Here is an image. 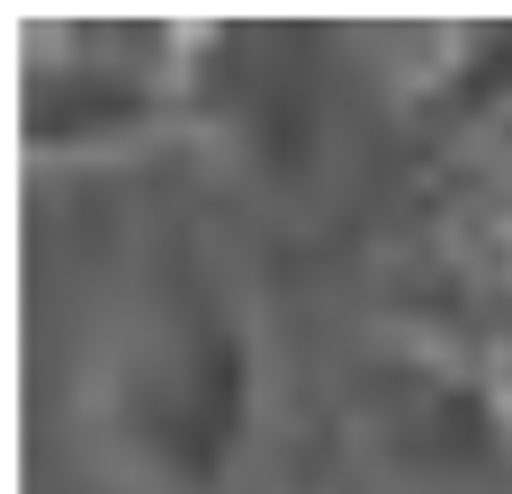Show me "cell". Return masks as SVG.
Wrapping results in <instances>:
<instances>
[{"instance_id": "1", "label": "cell", "mask_w": 512, "mask_h": 494, "mask_svg": "<svg viewBox=\"0 0 512 494\" xmlns=\"http://www.w3.org/2000/svg\"><path fill=\"white\" fill-rule=\"evenodd\" d=\"M270 423L252 270L207 216H153L81 378L90 459L135 494H234Z\"/></svg>"}, {"instance_id": "2", "label": "cell", "mask_w": 512, "mask_h": 494, "mask_svg": "<svg viewBox=\"0 0 512 494\" xmlns=\"http://www.w3.org/2000/svg\"><path fill=\"white\" fill-rule=\"evenodd\" d=\"M216 18L144 9H54L18 27V153L45 171L135 162L171 135H198Z\"/></svg>"}, {"instance_id": "3", "label": "cell", "mask_w": 512, "mask_h": 494, "mask_svg": "<svg viewBox=\"0 0 512 494\" xmlns=\"http://www.w3.org/2000/svg\"><path fill=\"white\" fill-rule=\"evenodd\" d=\"M369 324L512 396V180L486 153H441L405 198L369 270Z\"/></svg>"}, {"instance_id": "4", "label": "cell", "mask_w": 512, "mask_h": 494, "mask_svg": "<svg viewBox=\"0 0 512 494\" xmlns=\"http://www.w3.org/2000/svg\"><path fill=\"white\" fill-rule=\"evenodd\" d=\"M342 405L360 450L423 494H504L512 486V396L486 387L477 369L396 342V333H360V351L342 360Z\"/></svg>"}, {"instance_id": "5", "label": "cell", "mask_w": 512, "mask_h": 494, "mask_svg": "<svg viewBox=\"0 0 512 494\" xmlns=\"http://www.w3.org/2000/svg\"><path fill=\"white\" fill-rule=\"evenodd\" d=\"M360 45L441 153H486L512 135V18H387Z\"/></svg>"}]
</instances>
